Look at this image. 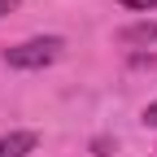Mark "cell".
<instances>
[{
  "label": "cell",
  "mask_w": 157,
  "mask_h": 157,
  "mask_svg": "<svg viewBox=\"0 0 157 157\" xmlns=\"http://www.w3.org/2000/svg\"><path fill=\"white\" fill-rule=\"evenodd\" d=\"M61 52H66L61 35H35V39H22V44L5 48V66H13V70H44Z\"/></svg>",
  "instance_id": "1"
},
{
  "label": "cell",
  "mask_w": 157,
  "mask_h": 157,
  "mask_svg": "<svg viewBox=\"0 0 157 157\" xmlns=\"http://www.w3.org/2000/svg\"><path fill=\"white\" fill-rule=\"evenodd\" d=\"M35 144H39L35 131H9V135H0V157H31Z\"/></svg>",
  "instance_id": "2"
},
{
  "label": "cell",
  "mask_w": 157,
  "mask_h": 157,
  "mask_svg": "<svg viewBox=\"0 0 157 157\" xmlns=\"http://www.w3.org/2000/svg\"><path fill=\"white\" fill-rule=\"evenodd\" d=\"M127 44H140V39H157V22H144V26H127L122 31Z\"/></svg>",
  "instance_id": "3"
},
{
  "label": "cell",
  "mask_w": 157,
  "mask_h": 157,
  "mask_svg": "<svg viewBox=\"0 0 157 157\" xmlns=\"http://www.w3.org/2000/svg\"><path fill=\"white\" fill-rule=\"evenodd\" d=\"M122 9H135V13H153L157 9V0H118Z\"/></svg>",
  "instance_id": "4"
},
{
  "label": "cell",
  "mask_w": 157,
  "mask_h": 157,
  "mask_svg": "<svg viewBox=\"0 0 157 157\" xmlns=\"http://www.w3.org/2000/svg\"><path fill=\"white\" fill-rule=\"evenodd\" d=\"M144 122H148V127H157V101H148V105H144Z\"/></svg>",
  "instance_id": "5"
},
{
  "label": "cell",
  "mask_w": 157,
  "mask_h": 157,
  "mask_svg": "<svg viewBox=\"0 0 157 157\" xmlns=\"http://www.w3.org/2000/svg\"><path fill=\"white\" fill-rule=\"evenodd\" d=\"M17 5H22V0H0V17H5V13H13Z\"/></svg>",
  "instance_id": "6"
}]
</instances>
